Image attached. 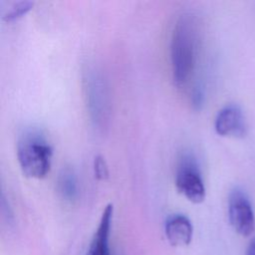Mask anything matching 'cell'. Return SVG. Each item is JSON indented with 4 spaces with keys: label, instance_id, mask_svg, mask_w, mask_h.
<instances>
[{
    "label": "cell",
    "instance_id": "6",
    "mask_svg": "<svg viewBox=\"0 0 255 255\" xmlns=\"http://www.w3.org/2000/svg\"><path fill=\"white\" fill-rule=\"evenodd\" d=\"M214 128L216 133L221 136H244L247 126L241 108L237 105H228L222 108L215 118Z\"/></svg>",
    "mask_w": 255,
    "mask_h": 255
},
{
    "label": "cell",
    "instance_id": "1",
    "mask_svg": "<svg viewBox=\"0 0 255 255\" xmlns=\"http://www.w3.org/2000/svg\"><path fill=\"white\" fill-rule=\"evenodd\" d=\"M198 23L191 14L184 12L173 25L170 40V63L172 80L182 88L189 82L198 55Z\"/></svg>",
    "mask_w": 255,
    "mask_h": 255
},
{
    "label": "cell",
    "instance_id": "2",
    "mask_svg": "<svg viewBox=\"0 0 255 255\" xmlns=\"http://www.w3.org/2000/svg\"><path fill=\"white\" fill-rule=\"evenodd\" d=\"M52 155V146L40 129L29 128L20 135L17 158L25 176L36 179L45 177L51 168Z\"/></svg>",
    "mask_w": 255,
    "mask_h": 255
},
{
    "label": "cell",
    "instance_id": "5",
    "mask_svg": "<svg viewBox=\"0 0 255 255\" xmlns=\"http://www.w3.org/2000/svg\"><path fill=\"white\" fill-rule=\"evenodd\" d=\"M228 216L234 230L247 237L255 231V216L252 204L246 193L239 189H233L228 198Z\"/></svg>",
    "mask_w": 255,
    "mask_h": 255
},
{
    "label": "cell",
    "instance_id": "11",
    "mask_svg": "<svg viewBox=\"0 0 255 255\" xmlns=\"http://www.w3.org/2000/svg\"><path fill=\"white\" fill-rule=\"evenodd\" d=\"M94 173L99 180H106L109 177V167L102 155L95 156L94 159Z\"/></svg>",
    "mask_w": 255,
    "mask_h": 255
},
{
    "label": "cell",
    "instance_id": "9",
    "mask_svg": "<svg viewBox=\"0 0 255 255\" xmlns=\"http://www.w3.org/2000/svg\"><path fill=\"white\" fill-rule=\"evenodd\" d=\"M78 178L73 168L65 167L61 170L57 180V188L61 196L69 201L78 196Z\"/></svg>",
    "mask_w": 255,
    "mask_h": 255
},
{
    "label": "cell",
    "instance_id": "3",
    "mask_svg": "<svg viewBox=\"0 0 255 255\" xmlns=\"http://www.w3.org/2000/svg\"><path fill=\"white\" fill-rule=\"evenodd\" d=\"M87 106L94 127L107 128L111 114V95L105 76L97 68L89 69L84 79Z\"/></svg>",
    "mask_w": 255,
    "mask_h": 255
},
{
    "label": "cell",
    "instance_id": "7",
    "mask_svg": "<svg viewBox=\"0 0 255 255\" xmlns=\"http://www.w3.org/2000/svg\"><path fill=\"white\" fill-rule=\"evenodd\" d=\"M113 213L114 206L112 203H110L103 210L99 225L92 237L86 255H111L109 238L113 220Z\"/></svg>",
    "mask_w": 255,
    "mask_h": 255
},
{
    "label": "cell",
    "instance_id": "10",
    "mask_svg": "<svg viewBox=\"0 0 255 255\" xmlns=\"http://www.w3.org/2000/svg\"><path fill=\"white\" fill-rule=\"evenodd\" d=\"M33 2L31 1H19L14 3L10 9L5 13L3 16V19L6 22H12L15 21L21 17H23L25 14H27L33 7Z\"/></svg>",
    "mask_w": 255,
    "mask_h": 255
},
{
    "label": "cell",
    "instance_id": "4",
    "mask_svg": "<svg viewBox=\"0 0 255 255\" xmlns=\"http://www.w3.org/2000/svg\"><path fill=\"white\" fill-rule=\"evenodd\" d=\"M177 190L193 203H200L205 198V186L195 157L184 153L178 163L175 175Z\"/></svg>",
    "mask_w": 255,
    "mask_h": 255
},
{
    "label": "cell",
    "instance_id": "8",
    "mask_svg": "<svg viewBox=\"0 0 255 255\" xmlns=\"http://www.w3.org/2000/svg\"><path fill=\"white\" fill-rule=\"evenodd\" d=\"M164 233L170 245L186 246L191 242L193 227L185 215L172 214L165 220Z\"/></svg>",
    "mask_w": 255,
    "mask_h": 255
},
{
    "label": "cell",
    "instance_id": "12",
    "mask_svg": "<svg viewBox=\"0 0 255 255\" xmlns=\"http://www.w3.org/2000/svg\"><path fill=\"white\" fill-rule=\"evenodd\" d=\"M246 255H255V237L250 241L246 250Z\"/></svg>",
    "mask_w": 255,
    "mask_h": 255
}]
</instances>
